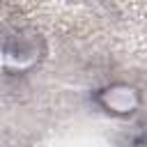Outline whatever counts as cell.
Returning a JSON list of instances; mask_svg holds the SVG:
<instances>
[{
  "mask_svg": "<svg viewBox=\"0 0 147 147\" xmlns=\"http://www.w3.org/2000/svg\"><path fill=\"white\" fill-rule=\"evenodd\" d=\"M101 103L108 110H115V113H131L136 108V103H138V96L129 87H113V90L103 92Z\"/></svg>",
  "mask_w": 147,
  "mask_h": 147,
  "instance_id": "6da1fadb",
  "label": "cell"
}]
</instances>
